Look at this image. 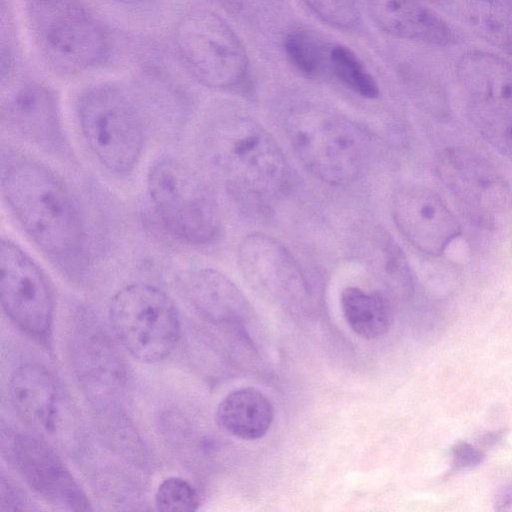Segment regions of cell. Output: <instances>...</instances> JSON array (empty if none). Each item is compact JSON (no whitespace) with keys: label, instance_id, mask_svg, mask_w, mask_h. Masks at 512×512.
I'll list each match as a JSON object with an SVG mask.
<instances>
[{"label":"cell","instance_id":"cell-1","mask_svg":"<svg viewBox=\"0 0 512 512\" xmlns=\"http://www.w3.org/2000/svg\"><path fill=\"white\" fill-rule=\"evenodd\" d=\"M2 191L31 240L66 272L80 271L86 260L85 229L61 180L37 162L12 158L3 167Z\"/></svg>","mask_w":512,"mask_h":512},{"label":"cell","instance_id":"cell-2","mask_svg":"<svg viewBox=\"0 0 512 512\" xmlns=\"http://www.w3.org/2000/svg\"><path fill=\"white\" fill-rule=\"evenodd\" d=\"M204 150L235 194L266 198L288 184L284 153L249 116L232 114L212 122L205 131Z\"/></svg>","mask_w":512,"mask_h":512},{"label":"cell","instance_id":"cell-3","mask_svg":"<svg viewBox=\"0 0 512 512\" xmlns=\"http://www.w3.org/2000/svg\"><path fill=\"white\" fill-rule=\"evenodd\" d=\"M27 12L40 54L54 71L82 72L108 56L107 34L80 0H27Z\"/></svg>","mask_w":512,"mask_h":512},{"label":"cell","instance_id":"cell-4","mask_svg":"<svg viewBox=\"0 0 512 512\" xmlns=\"http://www.w3.org/2000/svg\"><path fill=\"white\" fill-rule=\"evenodd\" d=\"M177 51L192 76L213 89H237L249 82L245 46L219 15L197 9L186 13L175 31Z\"/></svg>","mask_w":512,"mask_h":512},{"label":"cell","instance_id":"cell-5","mask_svg":"<svg viewBox=\"0 0 512 512\" xmlns=\"http://www.w3.org/2000/svg\"><path fill=\"white\" fill-rule=\"evenodd\" d=\"M287 131L300 161L320 180L346 185L361 174L366 144L361 130L347 117L322 111L296 113Z\"/></svg>","mask_w":512,"mask_h":512},{"label":"cell","instance_id":"cell-6","mask_svg":"<svg viewBox=\"0 0 512 512\" xmlns=\"http://www.w3.org/2000/svg\"><path fill=\"white\" fill-rule=\"evenodd\" d=\"M147 189L158 218L173 236L195 245L217 236L221 219L216 201L188 166L170 158L155 162Z\"/></svg>","mask_w":512,"mask_h":512},{"label":"cell","instance_id":"cell-7","mask_svg":"<svg viewBox=\"0 0 512 512\" xmlns=\"http://www.w3.org/2000/svg\"><path fill=\"white\" fill-rule=\"evenodd\" d=\"M109 316L123 347L136 359H165L180 337V318L171 299L149 284L134 283L113 296Z\"/></svg>","mask_w":512,"mask_h":512},{"label":"cell","instance_id":"cell-8","mask_svg":"<svg viewBox=\"0 0 512 512\" xmlns=\"http://www.w3.org/2000/svg\"><path fill=\"white\" fill-rule=\"evenodd\" d=\"M456 75L473 126L512 159V64L492 53L472 50L458 60Z\"/></svg>","mask_w":512,"mask_h":512},{"label":"cell","instance_id":"cell-9","mask_svg":"<svg viewBox=\"0 0 512 512\" xmlns=\"http://www.w3.org/2000/svg\"><path fill=\"white\" fill-rule=\"evenodd\" d=\"M79 121L97 159L109 171L125 174L133 169L143 146L139 115L119 88L100 84L80 98Z\"/></svg>","mask_w":512,"mask_h":512},{"label":"cell","instance_id":"cell-10","mask_svg":"<svg viewBox=\"0 0 512 512\" xmlns=\"http://www.w3.org/2000/svg\"><path fill=\"white\" fill-rule=\"evenodd\" d=\"M437 175L464 217L491 228L512 207V190L488 161L464 148H447L438 157Z\"/></svg>","mask_w":512,"mask_h":512},{"label":"cell","instance_id":"cell-11","mask_svg":"<svg viewBox=\"0 0 512 512\" xmlns=\"http://www.w3.org/2000/svg\"><path fill=\"white\" fill-rule=\"evenodd\" d=\"M0 269L1 303L5 313L22 332L47 345L54 300L45 274L25 251L8 239L1 242Z\"/></svg>","mask_w":512,"mask_h":512},{"label":"cell","instance_id":"cell-12","mask_svg":"<svg viewBox=\"0 0 512 512\" xmlns=\"http://www.w3.org/2000/svg\"><path fill=\"white\" fill-rule=\"evenodd\" d=\"M238 260L250 283L281 303L301 307L310 299L300 266L275 238L261 233L247 235L239 245Z\"/></svg>","mask_w":512,"mask_h":512},{"label":"cell","instance_id":"cell-13","mask_svg":"<svg viewBox=\"0 0 512 512\" xmlns=\"http://www.w3.org/2000/svg\"><path fill=\"white\" fill-rule=\"evenodd\" d=\"M9 450L16 470L46 502L68 511L92 510L80 485L47 443L33 435L17 433Z\"/></svg>","mask_w":512,"mask_h":512},{"label":"cell","instance_id":"cell-14","mask_svg":"<svg viewBox=\"0 0 512 512\" xmlns=\"http://www.w3.org/2000/svg\"><path fill=\"white\" fill-rule=\"evenodd\" d=\"M392 214L407 241L431 257L441 256L461 234V225L446 203L423 186L400 188L393 196Z\"/></svg>","mask_w":512,"mask_h":512},{"label":"cell","instance_id":"cell-15","mask_svg":"<svg viewBox=\"0 0 512 512\" xmlns=\"http://www.w3.org/2000/svg\"><path fill=\"white\" fill-rule=\"evenodd\" d=\"M2 124L47 150L63 147L59 109L53 92L36 82L19 84L2 96Z\"/></svg>","mask_w":512,"mask_h":512},{"label":"cell","instance_id":"cell-16","mask_svg":"<svg viewBox=\"0 0 512 512\" xmlns=\"http://www.w3.org/2000/svg\"><path fill=\"white\" fill-rule=\"evenodd\" d=\"M178 286L195 312L213 324L237 326L250 313L245 295L217 270L198 268L184 271L178 276Z\"/></svg>","mask_w":512,"mask_h":512},{"label":"cell","instance_id":"cell-17","mask_svg":"<svg viewBox=\"0 0 512 512\" xmlns=\"http://www.w3.org/2000/svg\"><path fill=\"white\" fill-rule=\"evenodd\" d=\"M373 22L400 39L447 46L455 41L450 26L419 0H367Z\"/></svg>","mask_w":512,"mask_h":512},{"label":"cell","instance_id":"cell-18","mask_svg":"<svg viewBox=\"0 0 512 512\" xmlns=\"http://www.w3.org/2000/svg\"><path fill=\"white\" fill-rule=\"evenodd\" d=\"M10 400L18 414L33 427L53 432L58 410V391L53 376L35 364L18 367L11 375Z\"/></svg>","mask_w":512,"mask_h":512},{"label":"cell","instance_id":"cell-19","mask_svg":"<svg viewBox=\"0 0 512 512\" xmlns=\"http://www.w3.org/2000/svg\"><path fill=\"white\" fill-rule=\"evenodd\" d=\"M273 419L271 401L253 387L232 391L223 398L216 411L219 426L244 440L262 438L270 429Z\"/></svg>","mask_w":512,"mask_h":512},{"label":"cell","instance_id":"cell-20","mask_svg":"<svg viewBox=\"0 0 512 512\" xmlns=\"http://www.w3.org/2000/svg\"><path fill=\"white\" fill-rule=\"evenodd\" d=\"M100 332H83L76 343L77 369L92 396L108 398L122 386L123 367L115 351Z\"/></svg>","mask_w":512,"mask_h":512},{"label":"cell","instance_id":"cell-21","mask_svg":"<svg viewBox=\"0 0 512 512\" xmlns=\"http://www.w3.org/2000/svg\"><path fill=\"white\" fill-rule=\"evenodd\" d=\"M341 308L350 328L360 337L377 339L384 336L393 322L391 305L380 292H367L347 287L341 294Z\"/></svg>","mask_w":512,"mask_h":512},{"label":"cell","instance_id":"cell-22","mask_svg":"<svg viewBox=\"0 0 512 512\" xmlns=\"http://www.w3.org/2000/svg\"><path fill=\"white\" fill-rule=\"evenodd\" d=\"M464 14L479 38L512 56V0H465Z\"/></svg>","mask_w":512,"mask_h":512},{"label":"cell","instance_id":"cell-23","mask_svg":"<svg viewBox=\"0 0 512 512\" xmlns=\"http://www.w3.org/2000/svg\"><path fill=\"white\" fill-rule=\"evenodd\" d=\"M332 46L321 35L302 26L289 30L283 39L284 52L290 64L302 76L312 80L331 74Z\"/></svg>","mask_w":512,"mask_h":512},{"label":"cell","instance_id":"cell-24","mask_svg":"<svg viewBox=\"0 0 512 512\" xmlns=\"http://www.w3.org/2000/svg\"><path fill=\"white\" fill-rule=\"evenodd\" d=\"M331 74L353 93L368 99L379 96V86L357 54L347 46L336 44L330 54Z\"/></svg>","mask_w":512,"mask_h":512},{"label":"cell","instance_id":"cell-25","mask_svg":"<svg viewBox=\"0 0 512 512\" xmlns=\"http://www.w3.org/2000/svg\"><path fill=\"white\" fill-rule=\"evenodd\" d=\"M199 495L195 488L181 477H168L158 486L155 506L163 512H190L198 509Z\"/></svg>","mask_w":512,"mask_h":512},{"label":"cell","instance_id":"cell-26","mask_svg":"<svg viewBox=\"0 0 512 512\" xmlns=\"http://www.w3.org/2000/svg\"><path fill=\"white\" fill-rule=\"evenodd\" d=\"M324 23L340 30H351L360 21L358 0H302Z\"/></svg>","mask_w":512,"mask_h":512},{"label":"cell","instance_id":"cell-27","mask_svg":"<svg viewBox=\"0 0 512 512\" xmlns=\"http://www.w3.org/2000/svg\"><path fill=\"white\" fill-rule=\"evenodd\" d=\"M226 12L247 21H257L276 8L280 0H214Z\"/></svg>","mask_w":512,"mask_h":512},{"label":"cell","instance_id":"cell-28","mask_svg":"<svg viewBox=\"0 0 512 512\" xmlns=\"http://www.w3.org/2000/svg\"><path fill=\"white\" fill-rule=\"evenodd\" d=\"M452 465L455 470L469 469L482 463L483 453L467 442H458L452 447Z\"/></svg>","mask_w":512,"mask_h":512},{"label":"cell","instance_id":"cell-29","mask_svg":"<svg viewBox=\"0 0 512 512\" xmlns=\"http://www.w3.org/2000/svg\"><path fill=\"white\" fill-rule=\"evenodd\" d=\"M29 502L9 479L1 478V510H26Z\"/></svg>","mask_w":512,"mask_h":512},{"label":"cell","instance_id":"cell-30","mask_svg":"<svg viewBox=\"0 0 512 512\" xmlns=\"http://www.w3.org/2000/svg\"><path fill=\"white\" fill-rule=\"evenodd\" d=\"M495 509L497 511H512V485L505 488L498 496L495 501Z\"/></svg>","mask_w":512,"mask_h":512},{"label":"cell","instance_id":"cell-31","mask_svg":"<svg viewBox=\"0 0 512 512\" xmlns=\"http://www.w3.org/2000/svg\"><path fill=\"white\" fill-rule=\"evenodd\" d=\"M114 1H117L120 3H125V4H134V3L142 2L144 0H114Z\"/></svg>","mask_w":512,"mask_h":512},{"label":"cell","instance_id":"cell-32","mask_svg":"<svg viewBox=\"0 0 512 512\" xmlns=\"http://www.w3.org/2000/svg\"><path fill=\"white\" fill-rule=\"evenodd\" d=\"M427 1H430V2H440V1H444V0H427Z\"/></svg>","mask_w":512,"mask_h":512}]
</instances>
